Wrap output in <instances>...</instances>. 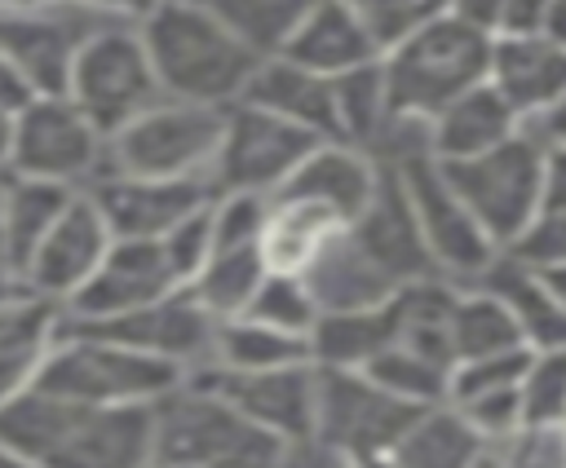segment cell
I'll use <instances>...</instances> for the list:
<instances>
[{
  "label": "cell",
  "instance_id": "48",
  "mask_svg": "<svg viewBox=\"0 0 566 468\" xmlns=\"http://www.w3.org/2000/svg\"><path fill=\"white\" fill-rule=\"evenodd\" d=\"M500 4L504 0H447V13L460 18V22H469V26H478V31H486V35H495Z\"/></svg>",
  "mask_w": 566,
  "mask_h": 468
},
{
  "label": "cell",
  "instance_id": "16",
  "mask_svg": "<svg viewBox=\"0 0 566 468\" xmlns=\"http://www.w3.org/2000/svg\"><path fill=\"white\" fill-rule=\"evenodd\" d=\"M106 247H111V234H106L97 208L88 203L84 190H75L71 203L62 208V216L49 225V234L35 243V252L18 269V291L66 305L88 283V274L102 265Z\"/></svg>",
  "mask_w": 566,
  "mask_h": 468
},
{
  "label": "cell",
  "instance_id": "7",
  "mask_svg": "<svg viewBox=\"0 0 566 468\" xmlns=\"http://www.w3.org/2000/svg\"><path fill=\"white\" fill-rule=\"evenodd\" d=\"M226 106H199L159 97L119 132L106 137L102 172L159 177V181H208ZM212 190V185H208Z\"/></svg>",
  "mask_w": 566,
  "mask_h": 468
},
{
  "label": "cell",
  "instance_id": "46",
  "mask_svg": "<svg viewBox=\"0 0 566 468\" xmlns=\"http://www.w3.org/2000/svg\"><path fill=\"white\" fill-rule=\"evenodd\" d=\"M208 203H212V199H208ZM208 203H203L199 212L181 216L172 230H164V234L155 238V243H159V252H164V260H168V269H172V278H177V287H186V283L199 274V265L208 260V252H212Z\"/></svg>",
  "mask_w": 566,
  "mask_h": 468
},
{
  "label": "cell",
  "instance_id": "28",
  "mask_svg": "<svg viewBox=\"0 0 566 468\" xmlns=\"http://www.w3.org/2000/svg\"><path fill=\"white\" fill-rule=\"evenodd\" d=\"M389 344H394V296L363 309H318L305 336L310 362L332 371H363Z\"/></svg>",
  "mask_w": 566,
  "mask_h": 468
},
{
  "label": "cell",
  "instance_id": "37",
  "mask_svg": "<svg viewBox=\"0 0 566 468\" xmlns=\"http://www.w3.org/2000/svg\"><path fill=\"white\" fill-rule=\"evenodd\" d=\"M473 450L478 437L447 406H433L407 428V437L389 450V459L394 468H469Z\"/></svg>",
  "mask_w": 566,
  "mask_h": 468
},
{
  "label": "cell",
  "instance_id": "17",
  "mask_svg": "<svg viewBox=\"0 0 566 468\" xmlns=\"http://www.w3.org/2000/svg\"><path fill=\"white\" fill-rule=\"evenodd\" d=\"M88 203L97 208L111 238H159L181 216L199 212L212 190L208 181H159V177H124L97 172L84 185Z\"/></svg>",
  "mask_w": 566,
  "mask_h": 468
},
{
  "label": "cell",
  "instance_id": "18",
  "mask_svg": "<svg viewBox=\"0 0 566 468\" xmlns=\"http://www.w3.org/2000/svg\"><path fill=\"white\" fill-rule=\"evenodd\" d=\"M168 291H177V278H172L155 238H111L102 265L62 305V318L66 322H97V318L150 305Z\"/></svg>",
  "mask_w": 566,
  "mask_h": 468
},
{
  "label": "cell",
  "instance_id": "21",
  "mask_svg": "<svg viewBox=\"0 0 566 468\" xmlns=\"http://www.w3.org/2000/svg\"><path fill=\"white\" fill-rule=\"evenodd\" d=\"M349 238L402 287L411 278H424L433 274L429 256H424V243H420V230H416V216H411V203L402 194V181L394 172V163H380L376 172V190L367 199V208L345 225Z\"/></svg>",
  "mask_w": 566,
  "mask_h": 468
},
{
  "label": "cell",
  "instance_id": "9",
  "mask_svg": "<svg viewBox=\"0 0 566 468\" xmlns=\"http://www.w3.org/2000/svg\"><path fill=\"white\" fill-rule=\"evenodd\" d=\"M424 411L433 406H411L385 393L363 371L314 366V442H323L340 459L389 455Z\"/></svg>",
  "mask_w": 566,
  "mask_h": 468
},
{
  "label": "cell",
  "instance_id": "30",
  "mask_svg": "<svg viewBox=\"0 0 566 468\" xmlns=\"http://www.w3.org/2000/svg\"><path fill=\"white\" fill-rule=\"evenodd\" d=\"M336 230H345V225L327 208H318L310 199L270 194V221L256 238V256H261L265 274H301Z\"/></svg>",
  "mask_w": 566,
  "mask_h": 468
},
{
  "label": "cell",
  "instance_id": "55",
  "mask_svg": "<svg viewBox=\"0 0 566 468\" xmlns=\"http://www.w3.org/2000/svg\"><path fill=\"white\" fill-rule=\"evenodd\" d=\"M0 265H4V172H0Z\"/></svg>",
  "mask_w": 566,
  "mask_h": 468
},
{
  "label": "cell",
  "instance_id": "11",
  "mask_svg": "<svg viewBox=\"0 0 566 468\" xmlns=\"http://www.w3.org/2000/svg\"><path fill=\"white\" fill-rule=\"evenodd\" d=\"M394 172H398L402 194L411 203V216H416V230H420V243H424L433 274L455 283V287H469L491 265L495 243L478 230V221L451 194V185L442 181L438 163L424 150L394 159Z\"/></svg>",
  "mask_w": 566,
  "mask_h": 468
},
{
  "label": "cell",
  "instance_id": "35",
  "mask_svg": "<svg viewBox=\"0 0 566 468\" xmlns=\"http://www.w3.org/2000/svg\"><path fill=\"white\" fill-rule=\"evenodd\" d=\"M509 349H526L509 309L495 296H486L482 287H460L455 309H451V362L491 358V353H509Z\"/></svg>",
  "mask_w": 566,
  "mask_h": 468
},
{
  "label": "cell",
  "instance_id": "2",
  "mask_svg": "<svg viewBox=\"0 0 566 468\" xmlns=\"http://www.w3.org/2000/svg\"><path fill=\"white\" fill-rule=\"evenodd\" d=\"M137 35L159 93L177 102L230 106L261 62V53H252L208 4L164 0L137 22Z\"/></svg>",
  "mask_w": 566,
  "mask_h": 468
},
{
  "label": "cell",
  "instance_id": "10",
  "mask_svg": "<svg viewBox=\"0 0 566 468\" xmlns=\"http://www.w3.org/2000/svg\"><path fill=\"white\" fill-rule=\"evenodd\" d=\"M106 159V137L71 106L66 93H31L13 110V146L4 172L84 190Z\"/></svg>",
  "mask_w": 566,
  "mask_h": 468
},
{
  "label": "cell",
  "instance_id": "38",
  "mask_svg": "<svg viewBox=\"0 0 566 468\" xmlns=\"http://www.w3.org/2000/svg\"><path fill=\"white\" fill-rule=\"evenodd\" d=\"M500 252L522 260V265H531V269H566V163L553 168L535 216Z\"/></svg>",
  "mask_w": 566,
  "mask_h": 468
},
{
  "label": "cell",
  "instance_id": "1",
  "mask_svg": "<svg viewBox=\"0 0 566 468\" xmlns=\"http://www.w3.org/2000/svg\"><path fill=\"white\" fill-rule=\"evenodd\" d=\"M0 446L35 468H150V402L80 406L22 389L0 402Z\"/></svg>",
  "mask_w": 566,
  "mask_h": 468
},
{
  "label": "cell",
  "instance_id": "8",
  "mask_svg": "<svg viewBox=\"0 0 566 468\" xmlns=\"http://www.w3.org/2000/svg\"><path fill=\"white\" fill-rule=\"evenodd\" d=\"M71 106L102 132H119L128 119H137L146 106H155L164 93L155 84V71H150V57L142 49V35L137 26L128 22H111L102 26L71 62V75H66V88Z\"/></svg>",
  "mask_w": 566,
  "mask_h": 468
},
{
  "label": "cell",
  "instance_id": "29",
  "mask_svg": "<svg viewBox=\"0 0 566 468\" xmlns=\"http://www.w3.org/2000/svg\"><path fill=\"white\" fill-rule=\"evenodd\" d=\"M455 283L424 274L394 291V344L438 362L451 371V309H455Z\"/></svg>",
  "mask_w": 566,
  "mask_h": 468
},
{
  "label": "cell",
  "instance_id": "41",
  "mask_svg": "<svg viewBox=\"0 0 566 468\" xmlns=\"http://www.w3.org/2000/svg\"><path fill=\"white\" fill-rule=\"evenodd\" d=\"M239 318H252V322H265L274 331H287V336L305 340L314 318H318V305H314L301 274H265Z\"/></svg>",
  "mask_w": 566,
  "mask_h": 468
},
{
  "label": "cell",
  "instance_id": "26",
  "mask_svg": "<svg viewBox=\"0 0 566 468\" xmlns=\"http://www.w3.org/2000/svg\"><path fill=\"white\" fill-rule=\"evenodd\" d=\"M62 331V305L31 291H9L0 300V402L31 389L40 362Z\"/></svg>",
  "mask_w": 566,
  "mask_h": 468
},
{
  "label": "cell",
  "instance_id": "3",
  "mask_svg": "<svg viewBox=\"0 0 566 468\" xmlns=\"http://www.w3.org/2000/svg\"><path fill=\"white\" fill-rule=\"evenodd\" d=\"M283 442L181 375L150 402V468H274Z\"/></svg>",
  "mask_w": 566,
  "mask_h": 468
},
{
  "label": "cell",
  "instance_id": "5",
  "mask_svg": "<svg viewBox=\"0 0 566 468\" xmlns=\"http://www.w3.org/2000/svg\"><path fill=\"white\" fill-rule=\"evenodd\" d=\"M433 163H438L442 181L451 185V194L469 208L478 230L500 252L535 216V208L544 199V185H548L553 168L562 163V155H544L522 132H513L509 141H500V146H491L473 159H451V163L433 159Z\"/></svg>",
  "mask_w": 566,
  "mask_h": 468
},
{
  "label": "cell",
  "instance_id": "52",
  "mask_svg": "<svg viewBox=\"0 0 566 468\" xmlns=\"http://www.w3.org/2000/svg\"><path fill=\"white\" fill-rule=\"evenodd\" d=\"M0 468H35L27 455H18V450H9V446H0Z\"/></svg>",
  "mask_w": 566,
  "mask_h": 468
},
{
  "label": "cell",
  "instance_id": "14",
  "mask_svg": "<svg viewBox=\"0 0 566 468\" xmlns=\"http://www.w3.org/2000/svg\"><path fill=\"white\" fill-rule=\"evenodd\" d=\"M186 375L226 397L243 419H252L283 446L314 437V362H292L274 371H226L217 362H199Z\"/></svg>",
  "mask_w": 566,
  "mask_h": 468
},
{
  "label": "cell",
  "instance_id": "40",
  "mask_svg": "<svg viewBox=\"0 0 566 468\" xmlns=\"http://www.w3.org/2000/svg\"><path fill=\"white\" fill-rule=\"evenodd\" d=\"M522 428H562L566 419V349H535L517 380Z\"/></svg>",
  "mask_w": 566,
  "mask_h": 468
},
{
  "label": "cell",
  "instance_id": "23",
  "mask_svg": "<svg viewBox=\"0 0 566 468\" xmlns=\"http://www.w3.org/2000/svg\"><path fill=\"white\" fill-rule=\"evenodd\" d=\"M239 102L261 106L305 132H314L318 141H340L336 132V106H332V79L287 62V57H261L256 71L248 75Z\"/></svg>",
  "mask_w": 566,
  "mask_h": 468
},
{
  "label": "cell",
  "instance_id": "20",
  "mask_svg": "<svg viewBox=\"0 0 566 468\" xmlns=\"http://www.w3.org/2000/svg\"><path fill=\"white\" fill-rule=\"evenodd\" d=\"M486 84L522 119L562 106L566 93V44L557 35H491Z\"/></svg>",
  "mask_w": 566,
  "mask_h": 468
},
{
  "label": "cell",
  "instance_id": "42",
  "mask_svg": "<svg viewBox=\"0 0 566 468\" xmlns=\"http://www.w3.org/2000/svg\"><path fill=\"white\" fill-rule=\"evenodd\" d=\"M469 468H566L562 428H513L509 437L478 442Z\"/></svg>",
  "mask_w": 566,
  "mask_h": 468
},
{
  "label": "cell",
  "instance_id": "57",
  "mask_svg": "<svg viewBox=\"0 0 566 468\" xmlns=\"http://www.w3.org/2000/svg\"><path fill=\"white\" fill-rule=\"evenodd\" d=\"M186 4H212V0H186Z\"/></svg>",
  "mask_w": 566,
  "mask_h": 468
},
{
  "label": "cell",
  "instance_id": "32",
  "mask_svg": "<svg viewBox=\"0 0 566 468\" xmlns=\"http://www.w3.org/2000/svg\"><path fill=\"white\" fill-rule=\"evenodd\" d=\"M261 278H265V265H261L256 247H217V252H208L199 274L186 283V291L212 322H226L248 309Z\"/></svg>",
  "mask_w": 566,
  "mask_h": 468
},
{
  "label": "cell",
  "instance_id": "33",
  "mask_svg": "<svg viewBox=\"0 0 566 468\" xmlns=\"http://www.w3.org/2000/svg\"><path fill=\"white\" fill-rule=\"evenodd\" d=\"M208 362L226 366V371H274V366H292V362H310V349L301 336L274 331L265 322L252 318H226L212 327V353Z\"/></svg>",
  "mask_w": 566,
  "mask_h": 468
},
{
  "label": "cell",
  "instance_id": "34",
  "mask_svg": "<svg viewBox=\"0 0 566 468\" xmlns=\"http://www.w3.org/2000/svg\"><path fill=\"white\" fill-rule=\"evenodd\" d=\"M332 106H336V132L340 141L371 155L380 132L389 128V97H385V71L380 57L367 66H354L332 79Z\"/></svg>",
  "mask_w": 566,
  "mask_h": 468
},
{
  "label": "cell",
  "instance_id": "51",
  "mask_svg": "<svg viewBox=\"0 0 566 468\" xmlns=\"http://www.w3.org/2000/svg\"><path fill=\"white\" fill-rule=\"evenodd\" d=\"M9 146H13V106H0V172L9 163Z\"/></svg>",
  "mask_w": 566,
  "mask_h": 468
},
{
  "label": "cell",
  "instance_id": "54",
  "mask_svg": "<svg viewBox=\"0 0 566 468\" xmlns=\"http://www.w3.org/2000/svg\"><path fill=\"white\" fill-rule=\"evenodd\" d=\"M349 468H394L389 455H376V459H349Z\"/></svg>",
  "mask_w": 566,
  "mask_h": 468
},
{
  "label": "cell",
  "instance_id": "43",
  "mask_svg": "<svg viewBox=\"0 0 566 468\" xmlns=\"http://www.w3.org/2000/svg\"><path fill=\"white\" fill-rule=\"evenodd\" d=\"M270 221V194H212L208 203V230H212V252L217 247H256L261 230Z\"/></svg>",
  "mask_w": 566,
  "mask_h": 468
},
{
  "label": "cell",
  "instance_id": "44",
  "mask_svg": "<svg viewBox=\"0 0 566 468\" xmlns=\"http://www.w3.org/2000/svg\"><path fill=\"white\" fill-rule=\"evenodd\" d=\"M345 4L367 26V35L376 40L380 53L389 44H398L402 35H411L416 26H424L438 13H447V0H345Z\"/></svg>",
  "mask_w": 566,
  "mask_h": 468
},
{
  "label": "cell",
  "instance_id": "13",
  "mask_svg": "<svg viewBox=\"0 0 566 468\" xmlns=\"http://www.w3.org/2000/svg\"><path fill=\"white\" fill-rule=\"evenodd\" d=\"M111 18L93 13L80 0H44L22 13L0 18V53L27 84V93H62L75 53L102 31Z\"/></svg>",
  "mask_w": 566,
  "mask_h": 468
},
{
  "label": "cell",
  "instance_id": "31",
  "mask_svg": "<svg viewBox=\"0 0 566 468\" xmlns=\"http://www.w3.org/2000/svg\"><path fill=\"white\" fill-rule=\"evenodd\" d=\"M75 190L53 185V181H31L4 172V269L18 283V269L35 252V243L49 234V225L62 216Z\"/></svg>",
  "mask_w": 566,
  "mask_h": 468
},
{
  "label": "cell",
  "instance_id": "25",
  "mask_svg": "<svg viewBox=\"0 0 566 468\" xmlns=\"http://www.w3.org/2000/svg\"><path fill=\"white\" fill-rule=\"evenodd\" d=\"M274 57H287V62H296V66L323 75V79H336V75H345V71H354V66L376 62L380 49H376V40L367 35V26L354 18V9H349L345 0H323V4L292 31V40H287Z\"/></svg>",
  "mask_w": 566,
  "mask_h": 468
},
{
  "label": "cell",
  "instance_id": "6",
  "mask_svg": "<svg viewBox=\"0 0 566 468\" xmlns=\"http://www.w3.org/2000/svg\"><path fill=\"white\" fill-rule=\"evenodd\" d=\"M177 380H181V371L172 362H159L137 349L62 327L49 358L40 362L31 389H44V393L80 402V406H133V402L164 397Z\"/></svg>",
  "mask_w": 566,
  "mask_h": 468
},
{
  "label": "cell",
  "instance_id": "4",
  "mask_svg": "<svg viewBox=\"0 0 566 468\" xmlns=\"http://www.w3.org/2000/svg\"><path fill=\"white\" fill-rule=\"evenodd\" d=\"M486 49H491V35L451 18V13H438L433 22L416 26L398 44H389L380 53L389 119L424 124L447 102H455L460 93L482 84L486 79Z\"/></svg>",
  "mask_w": 566,
  "mask_h": 468
},
{
  "label": "cell",
  "instance_id": "36",
  "mask_svg": "<svg viewBox=\"0 0 566 468\" xmlns=\"http://www.w3.org/2000/svg\"><path fill=\"white\" fill-rule=\"evenodd\" d=\"M323 0H212L208 9L261 57H274Z\"/></svg>",
  "mask_w": 566,
  "mask_h": 468
},
{
  "label": "cell",
  "instance_id": "12",
  "mask_svg": "<svg viewBox=\"0 0 566 468\" xmlns=\"http://www.w3.org/2000/svg\"><path fill=\"white\" fill-rule=\"evenodd\" d=\"M314 132L248 106V102H230L221 115V141L208 168V185L212 194H230V190H248V194H274L292 168L314 150Z\"/></svg>",
  "mask_w": 566,
  "mask_h": 468
},
{
  "label": "cell",
  "instance_id": "50",
  "mask_svg": "<svg viewBox=\"0 0 566 468\" xmlns=\"http://www.w3.org/2000/svg\"><path fill=\"white\" fill-rule=\"evenodd\" d=\"M27 97H31V93H27V84L18 79V71H13V66H9V57L0 53V106H13V110H18Z\"/></svg>",
  "mask_w": 566,
  "mask_h": 468
},
{
  "label": "cell",
  "instance_id": "19",
  "mask_svg": "<svg viewBox=\"0 0 566 468\" xmlns=\"http://www.w3.org/2000/svg\"><path fill=\"white\" fill-rule=\"evenodd\" d=\"M566 269H531L504 252L469 283L495 296L517 322L526 349H566Z\"/></svg>",
  "mask_w": 566,
  "mask_h": 468
},
{
  "label": "cell",
  "instance_id": "39",
  "mask_svg": "<svg viewBox=\"0 0 566 468\" xmlns=\"http://www.w3.org/2000/svg\"><path fill=\"white\" fill-rule=\"evenodd\" d=\"M367 380H376L385 393L411 402V406H442L447 402V366L402 349V344H389L380 349L367 366H363Z\"/></svg>",
  "mask_w": 566,
  "mask_h": 468
},
{
  "label": "cell",
  "instance_id": "56",
  "mask_svg": "<svg viewBox=\"0 0 566 468\" xmlns=\"http://www.w3.org/2000/svg\"><path fill=\"white\" fill-rule=\"evenodd\" d=\"M9 291H18V283H13V274H9L4 265H0V300H4Z\"/></svg>",
  "mask_w": 566,
  "mask_h": 468
},
{
  "label": "cell",
  "instance_id": "47",
  "mask_svg": "<svg viewBox=\"0 0 566 468\" xmlns=\"http://www.w3.org/2000/svg\"><path fill=\"white\" fill-rule=\"evenodd\" d=\"M495 35H557L562 40V0H504Z\"/></svg>",
  "mask_w": 566,
  "mask_h": 468
},
{
  "label": "cell",
  "instance_id": "27",
  "mask_svg": "<svg viewBox=\"0 0 566 468\" xmlns=\"http://www.w3.org/2000/svg\"><path fill=\"white\" fill-rule=\"evenodd\" d=\"M301 278L318 309H363L398 291V283L349 238V230H336L301 269Z\"/></svg>",
  "mask_w": 566,
  "mask_h": 468
},
{
  "label": "cell",
  "instance_id": "24",
  "mask_svg": "<svg viewBox=\"0 0 566 468\" xmlns=\"http://www.w3.org/2000/svg\"><path fill=\"white\" fill-rule=\"evenodd\" d=\"M517 132V115L504 106V97L482 79L455 102H447L438 115L424 119V150L429 159H473Z\"/></svg>",
  "mask_w": 566,
  "mask_h": 468
},
{
  "label": "cell",
  "instance_id": "15",
  "mask_svg": "<svg viewBox=\"0 0 566 468\" xmlns=\"http://www.w3.org/2000/svg\"><path fill=\"white\" fill-rule=\"evenodd\" d=\"M62 327L88 331L97 340L137 349V353L159 358V362H172L186 375L199 362H208L217 322L195 305V296L186 287H177V291H168L150 305H137V309H124V313H111V318H97V322H66L62 318Z\"/></svg>",
  "mask_w": 566,
  "mask_h": 468
},
{
  "label": "cell",
  "instance_id": "45",
  "mask_svg": "<svg viewBox=\"0 0 566 468\" xmlns=\"http://www.w3.org/2000/svg\"><path fill=\"white\" fill-rule=\"evenodd\" d=\"M447 411L478 437V442H495L509 437L513 428H522V406H517V384L509 389H486V393H469L447 402Z\"/></svg>",
  "mask_w": 566,
  "mask_h": 468
},
{
  "label": "cell",
  "instance_id": "22",
  "mask_svg": "<svg viewBox=\"0 0 566 468\" xmlns=\"http://www.w3.org/2000/svg\"><path fill=\"white\" fill-rule=\"evenodd\" d=\"M376 172H380V163L367 150H358L349 141H314V150L292 168V177L274 194L310 199V203L327 208L340 225H349L367 208V199L376 190Z\"/></svg>",
  "mask_w": 566,
  "mask_h": 468
},
{
  "label": "cell",
  "instance_id": "53",
  "mask_svg": "<svg viewBox=\"0 0 566 468\" xmlns=\"http://www.w3.org/2000/svg\"><path fill=\"white\" fill-rule=\"evenodd\" d=\"M35 4H44V0H0V18H4V13H22V9H35Z\"/></svg>",
  "mask_w": 566,
  "mask_h": 468
},
{
  "label": "cell",
  "instance_id": "49",
  "mask_svg": "<svg viewBox=\"0 0 566 468\" xmlns=\"http://www.w3.org/2000/svg\"><path fill=\"white\" fill-rule=\"evenodd\" d=\"M80 4H88L93 13H102V18H111V22H128V26H137L146 13H155L164 0H80Z\"/></svg>",
  "mask_w": 566,
  "mask_h": 468
}]
</instances>
